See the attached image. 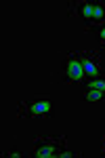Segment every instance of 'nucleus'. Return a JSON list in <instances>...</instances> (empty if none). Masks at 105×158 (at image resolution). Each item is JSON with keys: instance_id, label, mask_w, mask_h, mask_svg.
I'll list each match as a JSON object with an SVG mask.
<instances>
[{"instance_id": "nucleus-9", "label": "nucleus", "mask_w": 105, "mask_h": 158, "mask_svg": "<svg viewBox=\"0 0 105 158\" xmlns=\"http://www.w3.org/2000/svg\"><path fill=\"white\" fill-rule=\"evenodd\" d=\"M101 146H103L101 150H103V156H105V137H103V141H101Z\"/></svg>"}, {"instance_id": "nucleus-10", "label": "nucleus", "mask_w": 105, "mask_h": 158, "mask_svg": "<svg viewBox=\"0 0 105 158\" xmlns=\"http://www.w3.org/2000/svg\"><path fill=\"white\" fill-rule=\"evenodd\" d=\"M103 25H105V23H103Z\"/></svg>"}, {"instance_id": "nucleus-4", "label": "nucleus", "mask_w": 105, "mask_h": 158, "mask_svg": "<svg viewBox=\"0 0 105 158\" xmlns=\"http://www.w3.org/2000/svg\"><path fill=\"white\" fill-rule=\"evenodd\" d=\"M82 59V70H84V80H95V78H103L105 70L99 65V55L97 53H80Z\"/></svg>"}, {"instance_id": "nucleus-3", "label": "nucleus", "mask_w": 105, "mask_h": 158, "mask_svg": "<svg viewBox=\"0 0 105 158\" xmlns=\"http://www.w3.org/2000/svg\"><path fill=\"white\" fill-rule=\"evenodd\" d=\"M61 78H63L65 85H82V82H84L86 76H84V70H82L80 53H70V55L65 57Z\"/></svg>"}, {"instance_id": "nucleus-1", "label": "nucleus", "mask_w": 105, "mask_h": 158, "mask_svg": "<svg viewBox=\"0 0 105 158\" xmlns=\"http://www.w3.org/2000/svg\"><path fill=\"white\" fill-rule=\"evenodd\" d=\"M32 158H70V156H80L78 152H74L67 148L65 137H36L34 139V150L30 152Z\"/></svg>"}, {"instance_id": "nucleus-8", "label": "nucleus", "mask_w": 105, "mask_h": 158, "mask_svg": "<svg viewBox=\"0 0 105 158\" xmlns=\"http://www.w3.org/2000/svg\"><path fill=\"white\" fill-rule=\"evenodd\" d=\"M95 36H97V40H99V44L101 47H105V25H99V27H93Z\"/></svg>"}, {"instance_id": "nucleus-2", "label": "nucleus", "mask_w": 105, "mask_h": 158, "mask_svg": "<svg viewBox=\"0 0 105 158\" xmlns=\"http://www.w3.org/2000/svg\"><path fill=\"white\" fill-rule=\"evenodd\" d=\"M53 110V101L46 95H38V97H30L19 103V118H46L50 116Z\"/></svg>"}, {"instance_id": "nucleus-5", "label": "nucleus", "mask_w": 105, "mask_h": 158, "mask_svg": "<svg viewBox=\"0 0 105 158\" xmlns=\"http://www.w3.org/2000/svg\"><path fill=\"white\" fill-rule=\"evenodd\" d=\"M70 15L78 17L82 23L86 25V30L93 23V2H86V0H78L70 6Z\"/></svg>"}, {"instance_id": "nucleus-7", "label": "nucleus", "mask_w": 105, "mask_h": 158, "mask_svg": "<svg viewBox=\"0 0 105 158\" xmlns=\"http://www.w3.org/2000/svg\"><path fill=\"white\" fill-rule=\"evenodd\" d=\"M82 99L84 101H101V99H105V93L97 91V89H82Z\"/></svg>"}, {"instance_id": "nucleus-6", "label": "nucleus", "mask_w": 105, "mask_h": 158, "mask_svg": "<svg viewBox=\"0 0 105 158\" xmlns=\"http://www.w3.org/2000/svg\"><path fill=\"white\" fill-rule=\"evenodd\" d=\"M103 23H105V2H93V23L88 30L99 27Z\"/></svg>"}]
</instances>
